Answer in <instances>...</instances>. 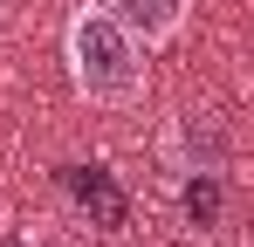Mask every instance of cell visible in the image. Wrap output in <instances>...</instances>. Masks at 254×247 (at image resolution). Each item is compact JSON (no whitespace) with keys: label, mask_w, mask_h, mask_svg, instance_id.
Instances as JSON below:
<instances>
[{"label":"cell","mask_w":254,"mask_h":247,"mask_svg":"<svg viewBox=\"0 0 254 247\" xmlns=\"http://www.w3.org/2000/svg\"><path fill=\"white\" fill-rule=\"evenodd\" d=\"M62 62L76 96L96 110H130L144 96V41L130 35L117 14H103L96 0H83L62 28Z\"/></svg>","instance_id":"obj_1"},{"label":"cell","mask_w":254,"mask_h":247,"mask_svg":"<svg viewBox=\"0 0 254 247\" xmlns=\"http://www.w3.org/2000/svg\"><path fill=\"white\" fill-rule=\"evenodd\" d=\"M96 7H103V14H117L144 48L172 41L179 28H186V14H192V0H96Z\"/></svg>","instance_id":"obj_4"},{"label":"cell","mask_w":254,"mask_h":247,"mask_svg":"<svg viewBox=\"0 0 254 247\" xmlns=\"http://www.w3.org/2000/svg\"><path fill=\"white\" fill-rule=\"evenodd\" d=\"M165 172L172 179H186V172H234V130L206 110H186V117H172L165 130Z\"/></svg>","instance_id":"obj_2"},{"label":"cell","mask_w":254,"mask_h":247,"mask_svg":"<svg viewBox=\"0 0 254 247\" xmlns=\"http://www.w3.org/2000/svg\"><path fill=\"white\" fill-rule=\"evenodd\" d=\"M55 179H62V192L76 199V213H89V227L124 234V220H130V192L117 185V172H110V165H62Z\"/></svg>","instance_id":"obj_3"},{"label":"cell","mask_w":254,"mask_h":247,"mask_svg":"<svg viewBox=\"0 0 254 247\" xmlns=\"http://www.w3.org/2000/svg\"><path fill=\"white\" fill-rule=\"evenodd\" d=\"M0 247H28V241H21V234H7V241H0Z\"/></svg>","instance_id":"obj_6"},{"label":"cell","mask_w":254,"mask_h":247,"mask_svg":"<svg viewBox=\"0 0 254 247\" xmlns=\"http://www.w3.org/2000/svg\"><path fill=\"white\" fill-rule=\"evenodd\" d=\"M179 206H186V227L213 234L220 213H227V172H186L179 179Z\"/></svg>","instance_id":"obj_5"}]
</instances>
